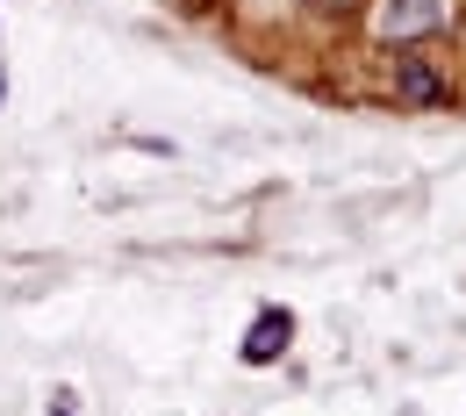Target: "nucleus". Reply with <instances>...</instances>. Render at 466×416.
<instances>
[{"label": "nucleus", "instance_id": "f03ea898", "mask_svg": "<svg viewBox=\"0 0 466 416\" xmlns=\"http://www.w3.org/2000/svg\"><path fill=\"white\" fill-rule=\"evenodd\" d=\"M288 338H294V316L288 309H266V316L244 330V366H273V359L288 352Z\"/></svg>", "mask_w": 466, "mask_h": 416}, {"label": "nucleus", "instance_id": "7ed1b4c3", "mask_svg": "<svg viewBox=\"0 0 466 416\" xmlns=\"http://www.w3.org/2000/svg\"><path fill=\"white\" fill-rule=\"evenodd\" d=\"M402 94H409V101H438V94H445V86H438V72H431V65H416V58H402Z\"/></svg>", "mask_w": 466, "mask_h": 416}, {"label": "nucleus", "instance_id": "f257e3e1", "mask_svg": "<svg viewBox=\"0 0 466 416\" xmlns=\"http://www.w3.org/2000/svg\"><path fill=\"white\" fill-rule=\"evenodd\" d=\"M438 22H445V7H438V0H380V15H373L380 44H409V36H431Z\"/></svg>", "mask_w": 466, "mask_h": 416}]
</instances>
